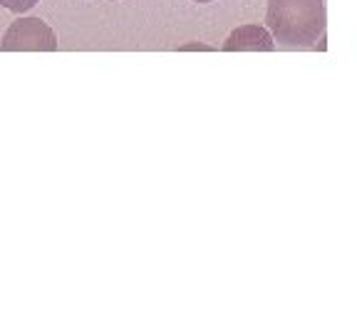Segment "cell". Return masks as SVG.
<instances>
[{
	"mask_svg": "<svg viewBox=\"0 0 357 334\" xmlns=\"http://www.w3.org/2000/svg\"><path fill=\"white\" fill-rule=\"evenodd\" d=\"M194 3H213V0H194Z\"/></svg>",
	"mask_w": 357,
	"mask_h": 334,
	"instance_id": "6",
	"label": "cell"
},
{
	"mask_svg": "<svg viewBox=\"0 0 357 334\" xmlns=\"http://www.w3.org/2000/svg\"><path fill=\"white\" fill-rule=\"evenodd\" d=\"M223 52H273L275 40L261 25H241L221 45Z\"/></svg>",
	"mask_w": 357,
	"mask_h": 334,
	"instance_id": "3",
	"label": "cell"
},
{
	"mask_svg": "<svg viewBox=\"0 0 357 334\" xmlns=\"http://www.w3.org/2000/svg\"><path fill=\"white\" fill-rule=\"evenodd\" d=\"M266 25L273 40L298 47L312 45L325 30L323 0H268Z\"/></svg>",
	"mask_w": 357,
	"mask_h": 334,
	"instance_id": "1",
	"label": "cell"
},
{
	"mask_svg": "<svg viewBox=\"0 0 357 334\" xmlns=\"http://www.w3.org/2000/svg\"><path fill=\"white\" fill-rule=\"evenodd\" d=\"M178 50H211V47H208V45L191 42V45H184V47H178Z\"/></svg>",
	"mask_w": 357,
	"mask_h": 334,
	"instance_id": "5",
	"label": "cell"
},
{
	"mask_svg": "<svg viewBox=\"0 0 357 334\" xmlns=\"http://www.w3.org/2000/svg\"><path fill=\"white\" fill-rule=\"evenodd\" d=\"M0 50L6 52H55L57 35L55 30L40 17H17L3 35Z\"/></svg>",
	"mask_w": 357,
	"mask_h": 334,
	"instance_id": "2",
	"label": "cell"
},
{
	"mask_svg": "<svg viewBox=\"0 0 357 334\" xmlns=\"http://www.w3.org/2000/svg\"><path fill=\"white\" fill-rule=\"evenodd\" d=\"M40 0H0V6L10 13H28L30 8L38 6Z\"/></svg>",
	"mask_w": 357,
	"mask_h": 334,
	"instance_id": "4",
	"label": "cell"
}]
</instances>
